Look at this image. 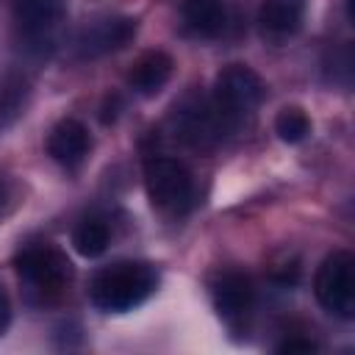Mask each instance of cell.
Listing matches in <instances>:
<instances>
[{
    "instance_id": "cell-3",
    "label": "cell",
    "mask_w": 355,
    "mask_h": 355,
    "mask_svg": "<svg viewBox=\"0 0 355 355\" xmlns=\"http://www.w3.org/2000/svg\"><path fill=\"white\" fill-rule=\"evenodd\" d=\"M14 269L22 280V286L28 288V294L39 297L42 302L55 300L72 280L69 258L58 247L44 244V241L22 247L14 258Z\"/></svg>"
},
{
    "instance_id": "cell-10",
    "label": "cell",
    "mask_w": 355,
    "mask_h": 355,
    "mask_svg": "<svg viewBox=\"0 0 355 355\" xmlns=\"http://www.w3.org/2000/svg\"><path fill=\"white\" fill-rule=\"evenodd\" d=\"M89 150H92V136L83 122L67 116L53 125L47 136V155L55 164H61L64 169H78L86 161Z\"/></svg>"
},
{
    "instance_id": "cell-6",
    "label": "cell",
    "mask_w": 355,
    "mask_h": 355,
    "mask_svg": "<svg viewBox=\"0 0 355 355\" xmlns=\"http://www.w3.org/2000/svg\"><path fill=\"white\" fill-rule=\"evenodd\" d=\"M313 294L327 313L338 319L355 316V258L347 250H336L319 263Z\"/></svg>"
},
{
    "instance_id": "cell-13",
    "label": "cell",
    "mask_w": 355,
    "mask_h": 355,
    "mask_svg": "<svg viewBox=\"0 0 355 355\" xmlns=\"http://www.w3.org/2000/svg\"><path fill=\"white\" fill-rule=\"evenodd\" d=\"M225 6L222 0H183V22L194 36L211 39L225 31Z\"/></svg>"
},
{
    "instance_id": "cell-9",
    "label": "cell",
    "mask_w": 355,
    "mask_h": 355,
    "mask_svg": "<svg viewBox=\"0 0 355 355\" xmlns=\"http://www.w3.org/2000/svg\"><path fill=\"white\" fill-rule=\"evenodd\" d=\"M211 297H214L216 313L227 324H239L252 311L255 288H252V280L244 272L230 269V272L216 275V280L211 283Z\"/></svg>"
},
{
    "instance_id": "cell-16",
    "label": "cell",
    "mask_w": 355,
    "mask_h": 355,
    "mask_svg": "<svg viewBox=\"0 0 355 355\" xmlns=\"http://www.w3.org/2000/svg\"><path fill=\"white\" fill-rule=\"evenodd\" d=\"M275 133L286 141V144H300L308 139L311 133V119L300 105H286L277 111L275 116Z\"/></svg>"
},
{
    "instance_id": "cell-2",
    "label": "cell",
    "mask_w": 355,
    "mask_h": 355,
    "mask_svg": "<svg viewBox=\"0 0 355 355\" xmlns=\"http://www.w3.org/2000/svg\"><path fill=\"white\" fill-rule=\"evenodd\" d=\"M261 100H263V80L255 69L244 64H227L214 80L211 105L225 133L241 128L258 111Z\"/></svg>"
},
{
    "instance_id": "cell-5",
    "label": "cell",
    "mask_w": 355,
    "mask_h": 355,
    "mask_svg": "<svg viewBox=\"0 0 355 355\" xmlns=\"http://www.w3.org/2000/svg\"><path fill=\"white\" fill-rule=\"evenodd\" d=\"M150 202L164 214H186L194 202V178L189 166L169 155H153L144 164Z\"/></svg>"
},
{
    "instance_id": "cell-7",
    "label": "cell",
    "mask_w": 355,
    "mask_h": 355,
    "mask_svg": "<svg viewBox=\"0 0 355 355\" xmlns=\"http://www.w3.org/2000/svg\"><path fill=\"white\" fill-rule=\"evenodd\" d=\"M169 125H172L175 139H180L186 147L200 150V153L214 150L225 136V128H222V122L211 105V97H202L197 92L186 94L175 105Z\"/></svg>"
},
{
    "instance_id": "cell-1",
    "label": "cell",
    "mask_w": 355,
    "mask_h": 355,
    "mask_svg": "<svg viewBox=\"0 0 355 355\" xmlns=\"http://www.w3.org/2000/svg\"><path fill=\"white\" fill-rule=\"evenodd\" d=\"M158 280V269L147 261H116L94 272L89 283V300L105 313H125L155 294Z\"/></svg>"
},
{
    "instance_id": "cell-18",
    "label": "cell",
    "mask_w": 355,
    "mask_h": 355,
    "mask_svg": "<svg viewBox=\"0 0 355 355\" xmlns=\"http://www.w3.org/2000/svg\"><path fill=\"white\" fill-rule=\"evenodd\" d=\"M8 322H11V302H8V297H6V291L0 288V336L6 333V327H8Z\"/></svg>"
},
{
    "instance_id": "cell-11",
    "label": "cell",
    "mask_w": 355,
    "mask_h": 355,
    "mask_svg": "<svg viewBox=\"0 0 355 355\" xmlns=\"http://www.w3.org/2000/svg\"><path fill=\"white\" fill-rule=\"evenodd\" d=\"M175 61L164 50H147L141 53L133 67L128 69V86L141 97H155L172 78Z\"/></svg>"
},
{
    "instance_id": "cell-15",
    "label": "cell",
    "mask_w": 355,
    "mask_h": 355,
    "mask_svg": "<svg viewBox=\"0 0 355 355\" xmlns=\"http://www.w3.org/2000/svg\"><path fill=\"white\" fill-rule=\"evenodd\" d=\"M108 241H111V230L103 219L97 216H89V219H80L72 230V244L75 250L83 255V258H97L108 250Z\"/></svg>"
},
{
    "instance_id": "cell-4",
    "label": "cell",
    "mask_w": 355,
    "mask_h": 355,
    "mask_svg": "<svg viewBox=\"0 0 355 355\" xmlns=\"http://www.w3.org/2000/svg\"><path fill=\"white\" fill-rule=\"evenodd\" d=\"M11 14L19 47L42 58L55 47L58 31L67 19V0H14Z\"/></svg>"
},
{
    "instance_id": "cell-14",
    "label": "cell",
    "mask_w": 355,
    "mask_h": 355,
    "mask_svg": "<svg viewBox=\"0 0 355 355\" xmlns=\"http://www.w3.org/2000/svg\"><path fill=\"white\" fill-rule=\"evenodd\" d=\"M31 100V80L19 72H11L0 80V133L8 130L28 108Z\"/></svg>"
},
{
    "instance_id": "cell-12",
    "label": "cell",
    "mask_w": 355,
    "mask_h": 355,
    "mask_svg": "<svg viewBox=\"0 0 355 355\" xmlns=\"http://www.w3.org/2000/svg\"><path fill=\"white\" fill-rule=\"evenodd\" d=\"M308 0H263L258 11L261 33L272 42H286L302 25Z\"/></svg>"
},
{
    "instance_id": "cell-17",
    "label": "cell",
    "mask_w": 355,
    "mask_h": 355,
    "mask_svg": "<svg viewBox=\"0 0 355 355\" xmlns=\"http://www.w3.org/2000/svg\"><path fill=\"white\" fill-rule=\"evenodd\" d=\"M316 349L319 347L311 338H286V341L277 344V352H288V355H294V352H316Z\"/></svg>"
},
{
    "instance_id": "cell-8",
    "label": "cell",
    "mask_w": 355,
    "mask_h": 355,
    "mask_svg": "<svg viewBox=\"0 0 355 355\" xmlns=\"http://www.w3.org/2000/svg\"><path fill=\"white\" fill-rule=\"evenodd\" d=\"M136 36V19L133 17H97L80 28L75 36V53L80 58H100L108 53L122 50Z\"/></svg>"
}]
</instances>
